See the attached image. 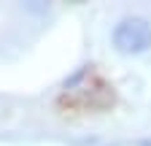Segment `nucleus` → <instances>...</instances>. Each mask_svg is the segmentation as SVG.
I'll list each match as a JSON object with an SVG mask.
<instances>
[{"instance_id":"obj_2","label":"nucleus","mask_w":151,"mask_h":146,"mask_svg":"<svg viewBox=\"0 0 151 146\" xmlns=\"http://www.w3.org/2000/svg\"><path fill=\"white\" fill-rule=\"evenodd\" d=\"M140 146H151V141H140Z\"/></svg>"},{"instance_id":"obj_1","label":"nucleus","mask_w":151,"mask_h":146,"mask_svg":"<svg viewBox=\"0 0 151 146\" xmlns=\"http://www.w3.org/2000/svg\"><path fill=\"white\" fill-rule=\"evenodd\" d=\"M113 46L122 54H143L151 49V25L146 19H124L113 30Z\"/></svg>"}]
</instances>
